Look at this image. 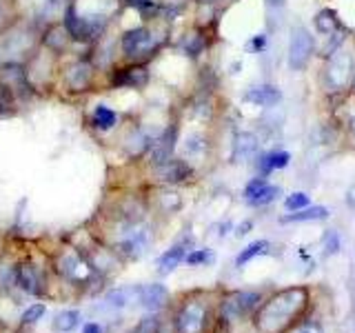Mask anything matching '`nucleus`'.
Here are the masks:
<instances>
[{
    "label": "nucleus",
    "instance_id": "c9c22d12",
    "mask_svg": "<svg viewBox=\"0 0 355 333\" xmlns=\"http://www.w3.org/2000/svg\"><path fill=\"white\" fill-rule=\"evenodd\" d=\"M266 185V180H264V176H260V178H253V180L247 185V189H244V196H247V200H251L255 194L260 191V189Z\"/></svg>",
    "mask_w": 355,
    "mask_h": 333
},
{
    "label": "nucleus",
    "instance_id": "a18cd8bd",
    "mask_svg": "<svg viewBox=\"0 0 355 333\" xmlns=\"http://www.w3.org/2000/svg\"><path fill=\"white\" fill-rule=\"evenodd\" d=\"M200 3H218V0H200Z\"/></svg>",
    "mask_w": 355,
    "mask_h": 333
},
{
    "label": "nucleus",
    "instance_id": "79ce46f5",
    "mask_svg": "<svg viewBox=\"0 0 355 333\" xmlns=\"http://www.w3.org/2000/svg\"><path fill=\"white\" fill-rule=\"evenodd\" d=\"M249 229H251V222H244V225H240V227H238L236 236H244V233H249Z\"/></svg>",
    "mask_w": 355,
    "mask_h": 333
},
{
    "label": "nucleus",
    "instance_id": "0eeeda50",
    "mask_svg": "<svg viewBox=\"0 0 355 333\" xmlns=\"http://www.w3.org/2000/svg\"><path fill=\"white\" fill-rule=\"evenodd\" d=\"M207 327V307L202 302H187L175 318L178 333H202Z\"/></svg>",
    "mask_w": 355,
    "mask_h": 333
},
{
    "label": "nucleus",
    "instance_id": "cd10ccee",
    "mask_svg": "<svg viewBox=\"0 0 355 333\" xmlns=\"http://www.w3.org/2000/svg\"><path fill=\"white\" fill-rule=\"evenodd\" d=\"M277 196H280V189L266 182V185L260 189V191H258V194H255V196L249 200V203H251L253 207H266V205H271Z\"/></svg>",
    "mask_w": 355,
    "mask_h": 333
},
{
    "label": "nucleus",
    "instance_id": "dca6fc26",
    "mask_svg": "<svg viewBox=\"0 0 355 333\" xmlns=\"http://www.w3.org/2000/svg\"><path fill=\"white\" fill-rule=\"evenodd\" d=\"M166 298H169V291L164 284H147L140 291V305L147 311H158L164 307Z\"/></svg>",
    "mask_w": 355,
    "mask_h": 333
},
{
    "label": "nucleus",
    "instance_id": "4468645a",
    "mask_svg": "<svg viewBox=\"0 0 355 333\" xmlns=\"http://www.w3.org/2000/svg\"><path fill=\"white\" fill-rule=\"evenodd\" d=\"M173 149H175V127H169L158 140L151 142V162L158 166L166 160H171Z\"/></svg>",
    "mask_w": 355,
    "mask_h": 333
},
{
    "label": "nucleus",
    "instance_id": "9d476101",
    "mask_svg": "<svg viewBox=\"0 0 355 333\" xmlns=\"http://www.w3.org/2000/svg\"><path fill=\"white\" fill-rule=\"evenodd\" d=\"M0 83H5L11 92H14L16 98H22V96H29L31 94V87L25 78V69H22L20 65H3L0 67Z\"/></svg>",
    "mask_w": 355,
    "mask_h": 333
},
{
    "label": "nucleus",
    "instance_id": "b1692460",
    "mask_svg": "<svg viewBox=\"0 0 355 333\" xmlns=\"http://www.w3.org/2000/svg\"><path fill=\"white\" fill-rule=\"evenodd\" d=\"M269 247H271V244L266 242V240H255V242H251L249 247H244V249L238 253L236 266H244V264H249L253 258H258V255L269 253Z\"/></svg>",
    "mask_w": 355,
    "mask_h": 333
},
{
    "label": "nucleus",
    "instance_id": "e433bc0d",
    "mask_svg": "<svg viewBox=\"0 0 355 333\" xmlns=\"http://www.w3.org/2000/svg\"><path fill=\"white\" fill-rule=\"evenodd\" d=\"M338 233L336 231H331V233H327V253H336L338 251Z\"/></svg>",
    "mask_w": 355,
    "mask_h": 333
},
{
    "label": "nucleus",
    "instance_id": "6ab92c4d",
    "mask_svg": "<svg viewBox=\"0 0 355 333\" xmlns=\"http://www.w3.org/2000/svg\"><path fill=\"white\" fill-rule=\"evenodd\" d=\"M258 151V138L251 131H242L236 136V142H233V160H249L251 155Z\"/></svg>",
    "mask_w": 355,
    "mask_h": 333
},
{
    "label": "nucleus",
    "instance_id": "473e14b6",
    "mask_svg": "<svg viewBox=\"0 0 355 333\" xmlns=\"http://www.w3.org/2000/svg\"><path fill=\"white\" fill-rule=\"evenodd\" d=\"M184 49H187V53L189 56H198L200 51L205 49V40L198 36V33H191L187 40H184Z\"/></svg>",
    "mask_w": 355,
    "mask_h": 333
},
{
    "label": "nucleus",
    "instance_id": "f704fd0d",
    "mask_svg": "<svg viewBox=\"0 0 355 333\" xmlns=\"http://www.w3.org/2000/svg\"><path fill=\"white\" fill-rule=\"evenodd\" d=\"M184 149H187V153H202V151H205V140L200 138V136H191V138H187Z\"/></svg>",
    "mask_w": 355,
    "mask_h": 333
},
{
    "label": "nucleus",
    "instance_id": "a211bd4d",
    "mask_svg": "<svg viewBox=\"0 0 355 333\" xmlns=\"http://www.w3.org/2000/svg\"><path fill=\"white\" fill-rule=\"evenodd\" d=\"M64 83L71 92H85L89 83H92V67L87 62H78L76 67H71V69L67 71Z\"/></svg>",
    "mask_w": 355,
    "mask_h": 333
},
{
    "label": "nucleus",
    "instance_id": "2eb2a0df",
    "mask_svg": "<svg viewBox=\"0 0 355 333\" xmlns=\"http://www.w3.org/2000/svg\"><path fill=\"white\" fill-rule=\"evenodd\" d=\"M140 287H118L107 293V305L111 309H125L133 302H140Z\"/></svg>",
    "mask_w": 355,
    "mask_h": 333
},
{
    "label": "nucleus",
    "instance_id": "37998d69",
    "mask_svg": "<svg viewBox=\"0 0 355 333\" xmlns=\"http://www.w3.org/2000/svg\"><path fill=\"white\" fill-rule=\"evenodd\" d=\"M269 3H273V5H282L284 0H269Z\"/></svg>",
    "mask_w": 355,
    "mask_h": 333
},
{
    "label": "nucleus",
    "instance_id": "72a5a7b5",
    "mask_svg": "<svg viewBox=\"0 0 355 333\" xmlns=\"http://www.w3.org/2000/svg\"><path fill=\"white\" fill-rule=\"evenodd\" d=\"M158 318L155 316H149V318H144L140 325H138V329H136V333H155L158 331Z\"/></svg>",
    "mask_w": 355,
    "mask_h": 333
},
{
    "label": "nucleus",
    "instance_id": "f03ea898",
    "mask_svg": "<svg viewBox=\"0 0 355 333\" xmlns=\"http://www.w3.org/2000/svg\"><path fill=\"white\" fill-rule=\"evenodd\" d=\"M264 296L260 291H236L227 296L222 300V307H220V314H222V320L227 322H238L247 316H253L258 307L262 305Z\"/></svg>",
    "mask_w": 355,
    "mask_h": 333
},
{
    "label": "nucleus",
    "instance_id": "ea45409f",
    "mask_svg": "<svg viewBox=\"0 0 355 333\" xmlns=\"http://www.w3.org/2000/svg\"><path fill=\"white\" fill-rule=\"evenodd\" d=\"M251 44H253V49H255V51H262V49H264V44H266V38H264V36H255Z\"/></svg>",
    "mask_w": 355,
    "mask_h": 333
},
{
    "label": "nucleus",
    "instance_id": "c756f323",
    "mask_svg": "<svg viewBox=\"0 0 355 333\" xmlns=\"http://www.w3.org/2000/svg\"><path fill=\"white\" fill-rule=\"evenodd\" d=\"M286 333H324V329H322V325L315 320H300L297 325H293Z\"/></svg>",
    "mask_w": 355,
    "mask_h": 333
},
{
    "label": "nucleus",
    "instance_id": "7c9ffc66",
    "mask_svg": "<svg viewBox=\"0 0 355 333\" xmlns=\"http://www.w3.org/2000/svg\"><path fill=\"white\" fill-rule=\"evenodd\" d=\"M44 311H47V307H44L42 302H38V305H31L25 314H22V318H20V322L22 325H33V322H38L42 316H44Z\"/></svg>",
    "mask_w": 355,
    "mask_h": 333
},
{
    "label": "nucleus",
    "instance_id": "4c0bfd02",
    "mask_svg": "<svg viewBox=\"0 0 355 333\" xmlns=\"http://www.w3.org/2000/svg\"><path fill=\"white\" fill-rule=\"evenodd\" d=\"M129 5H133V7H138L140 11H147V9H155L153 7V0H127Z\"/></svg>",
    "mask_w": 355,
    "mask_h": 333
},
{
    "label": "nucleus",
    "instance_id": "09e8293b",
    "mask_svg": "<svg viewBox=\"0 0 355 333\" xmlns=\"http://www.w3.org/2000/svg\"><path fill=\"white\" fill-rule=\"evenodd\" d=\"M0 14H3V11H0Z\"/></svg>",
    "mask_w": 355,
    "mask_h": 333
},
{
    "label": "nucleus",
    "instance_id": "2f4dec72",
    "mask_svg": "<svg viewBox=\"0 0 355 333\" xmlns=\"http://www.w3.org/2000/svg\"><path fill=\"white\" fill-rule=\"evenodd\" d=\"M211 260V251L209 249H196L191 253H187L184 262L191 264V266H198V264H207Z\"/></svg>",
    "mask_w": 355,
    "mask_h": 333
},
{
    "label": "nucleus",
    "instance_id": "c03bdc74",
    "mask_svg": "<svg viewBox=\"0 0 355 333\" xmlns=\"http://www.w3.org/2000/svg\"><path fill=\"white\" fill-rule=\"evenodd\" d=\"M351 129L355 131V116H353V120H351Z\"/></svg>",
    "mask_w": 355,
    "mask_h": 333
},
{
    "label": "nucleus",
    "instance_id": "a19ab883",
    "mask_svg": "<svg viewBox=\"0 0 355 333\" xmlns=\"http://www.w3.org/2000/svg\"><path fill=\"white\" fill-rule=\"evenodd\" d=\"M347 203H349L351 207H355V185L347 191Z\"/></svg>",
    "mask_w": 355,
    "mask_h": 333
},
{
    "label": "nucleus",
    "instance_id": "1a4fd4ad",
    "mask_svg": "<svg viewBox=\"0 0 355 333\" xmlns=\"http://www.w3.org/2000/svg\"><path fill=\"white\" fill-rule=\"evenodd\" d=\"M151 242V236H149V229L144 227H133L131 231H127V236L120 240L118 249L127 255V258H140V255L147 251Z\"/></svg>",
    "mask_w": 355,
    "mask_h": 333
},
{
    "label": "nucleus",
    "instance_id": "f257e3e1",
    "mask_svg": "<svg viewBox=\"0 0 355 333\" xmlns=\"http://www.w3.org/2000/svg\"><path fill=\"white\" fill-rule=\"evenodd\" d=\"M311 307V291L306 287H288L262 300L253 314L255 329L260 333H286L300 320H304Z\"/></svg>",
    "mask_w": 355,
    "mask_h": 333
},
{
    "label": "nucleus",
    "instance_id": "412c9836",
    "mask_svg": "<svg viewBox=\"0 0 355 333\" xmlns=\"http://www.w3.org/2000/svg\"><path fill=\"white\" fill-rule=\"evenodd\" d=\"M184 258H187V249L182 247V244H175V247H171L169 251H164V253L160 255V260H158V271H160L162 275L171 273Z\"/></svg>",
    "mask_w": 355,
    "mask_h": 333
},
{
    "label": "nucleus",
    "instance_id": "c85d7f7f",
    "mask_svg": "<svg viewBox=\"0 0 355 333\" xmlns=\"http://www.w3.org/2000/svg\"><path fill=\"white\" fill-rule=\"evenodd\" d=\"M304 207H309V196L304 191H295L284 200V209L288 211V214H291V211L304 209Z\"/></svg>",
    "mask_w": 355,
    "mask_h": 333
},
{
    "label": "nucleus",
    "instance_id": "aec40b11",
    "mask_svg": "<svg viewBox=\"0 0 355 333\" xmlns=\"http://www.w3.org/2000/svg\"><path fill=\"white\" fill-rule=\"evenodd\" d=\"M329 218V209L327 207H304L300 211H291L288 216L282 218V222H318Z\"/></svg>",
    "mask_w": 355,
    "mask_h": 333
},
{
    "label": "nucleus",
    "instance_id": "f8f14e48",
    "mask_svg": "<svg viewBox=\"0 0 355 333\" xmlns=\"http://www.w3.org/2000/svg\"><path fill=\"white\" fill-rule=\"evenodd\" d=\"M155 173H158V178H160L162 182H171V185H175V182H184L187 178H191L193 169H191V166H189L184 160H175V158H171V160H166V162H162V164L155 166Z\"/></svg>",
    "mask_w": 355,
    "mask_h": 333
},
{
    "label": "nucleus",
    "instance_id": "58836bf2",
    "mask_svg": "<svg viewBox=\"0 0 355 333\" xmlns=\"http://www.w3.org/2000/svg\"><path fill=\"white\" fill-rule=\"evenodd\" d=\"M83 333H103V327H100L98 322H89V325H85Z\"/></svg>",
    "mask_w": 355,
    "mask_h": 333
},
{
    "label": "nucleus",
    "instance_id": "423d86ee",
    "mask_svg": "<svg viewBox=\"0 0 355 333\" xmlns=\"http://www.w3.org/2000/svg\"><path fill=\"white\" fill-rule=\"evenodd\" d=\"M313 53V38L304 27H293L291 42H288V67L295 71L304 69Z\"/></svg>",
    "mask_w": 355,
    "mask_h": 333
},
{
    "label": "nucleus",
    "instance_id": "39448f33",
    "mask_svg": "<svg viewBox=\"0 0 355 333\" xmlns=\"http://www.w3.org/2000/svg\"><path fill=\"white\" fill-rule=\"evenodd\" d=\"M355 69H353V60H351V53L349 51H336L333 53V58L329 60V67H327V85L331 92H344V89H349V83L353 78Z\"/></svg>",
    "mask_w": 355,
    "mask_h": 333
},
{
    "label": "nucleus",
    "instance_id": "bb28decb",
    "mask_svg": "<svg viewBox=\"0 0 355 333\" xmlns=\"http://www.w3.org/2000/svg\"><path fill=\"white\" fill-rule=\"evenodd\" d=\"M69 31H64V29H58V27H51L47 31V36H44V44L47 47H51L53 51H64L67 49V44H69Z\"/></svg>",
    "mask_w": 355,
    "mask_h": 333
},
{
    "label": "nucleus",
    "instance_id": "ddd939ff",
    "mask_svg": "<svg viewBox=\"0 0 355 333\" xmlns=\"http://www.w3.org/2000/svg\"><path fill=\"white\" fill-rule=\"evenodd\" d=\"M244 100L258 107H273L282 100V92L273 85H255L244 94Z\"/></svg>",
    "mask_w": 355,
    "mask_h": 333
},
{
    "label": "nucleus",
    "instance_id": "20e7f679",
    "mask_svg": "<svg viewBox=\"0 0 355 333\" xmlns=\"http://www.w3.org/2000/svg\"><path fill=\"white\" fill-rule=\"evenodd\" d=\"M105 18L103 16H78L76 9L69 7L67 9V18H64V27L69 31V36L73 40H94L100 33L105 31Z\"/></svg>",
    "mask_w": 355,
    "mask_h": 333
},
{
    "label": "nucleus",
    "instance_id": "49530a36",
    "mask_svg": "<svg viewBox=\"0 0 355 333\" xmlns=\"http://www.w3.org/2000/svg\"><path fill=\"white\" fill-rule=\"evenodd\" d=\"M353 89H355V74H353Z\"/></svg>",
    "mask_w": 355,
    "mask_h": 333
},
{
    "label": "nucleus",
    "instance_id": "6e6552de",
    "mask_svg": "<svg viewBox=\"0 0 355 333\" xmlns=\"http://www.w3.org/2000/svg\"><path fill=\"white\" fill-rule=\"evenodd\" d=\"M58 269L71 282H89L92 280V266H89L78 253H64L58 260Z\"/></svg>",
    "mask_w": 355,
    "mask_h": 333
},
{
    "label": "nucleus",
    "instance_id": "9b49d317",
    "mask_svg": "<svg viewBox=\"0 0 355 333\" xmlns=\"http://www.w3.org/2000/svg\"><path fill=\"white\" fill-rule=\"evenodd\" d=\"M111 83L116 87H133V89H140L149 83V71L147 67L142 65H129V67H120L116 69L114 78H111Z\"/></svg>",
    "mask_w": 355,
    "mask_h": 333
},
{
    "label": "nucleus",
    "instance_id": "a878e982",
    "mask_svg": "<svg viewBox=\"0 0 355 333\" xmlns=\"http://www.w3.org/2000/svg\"><path fill=\"white\" fill-rule=\"evenodd\" d=\"M94 127L100 129V131H109V129H114L116 127V122H118V116H116V111H111L109 107H103L100 105L96 111H94Z\"/></svg>",
    "mask_w": 355,
    "mask_h": 333
},
{
    "label": "nucleus",
    "instance_id": "f3484780",
    "mask_svg": "<svg viewBox=\"0 0 355 333\" xmlns=\"http://www.w3.org/2000/svg\"><path fill=\"white\" fill-rule=\"evenodd\" d=\"M22 291L29 293V296H38L40 293V278L38 271L33 269L31 264H18L16 266V282Z\"/></svg>",
    "mask_w": 355,
    "mask_h": 333
},
{
    "label": "nucleus",
    "instance_id": "7ed1b4c3",
    "mask_svg": "<svg viewBox=\"0 0 355 333\" xmlns=\"http://www.w3.org/2000/svg\"><path fill=\"white\" fill-rule=\"evenodd\" d=\"M158 49V40L147 27H136L129 29L122 36V53L131 60H144L153 56V51Z\"/></svg>",
    "mask_w": 355,
    "mask_h": 333
},
{
    "label": "nucleus",
    "instance_id": "de8ad7c7",
    "mask_svg": "<svg viewBox=\"0 0 355 333\" xmlns=\"http://www.w3.org/2000/svg\"><path fill=\"white\" fill-rule=\"evenodd\" d=\"M51 3H55V0H51Z\"/></svg>",
    "mask_w": 355,
    "mask_h": 333
},
{
    "label": "nucleus",
    "instance_id": "4be33fe9",
    "mask_svg": "<svg viewBox=\"0 0 355 333\" xmlns=\"http://www.w3.org/2000/svg\"><path fill=\"white\" fill-rule=\"evenodd\" d=\"M288 160H291L288 151H271V153L262 155L258 166H260L262 176H266V173H271L275 169H284V166L288 164Z\"/></svg>",
    "mask_w": 355,
    "mask_h": 333
},
{
    "label": "nucleus",
    "instance_id": "5701e85b",
    "mask_svg": "<svg viewBox=\"0 0 355 333\" xmlns=\"http://www.w3.org/2000/svg\"><path fill=\"white\" fill-rule=\"evenodd\" d=\"M315 29L324 36H331L340 29V18L333 9H322L320 14L315 16Z\"/></svg>",
    "mask_w": 355,
    "mask_h": 333
},
{
    "label": "nucleus",
    "instance_id": "393cba45",
    "mask_svg": "<svg viewBox=\"0 0 355 333\" xmlns=\"http://www.w3.org/2000/svg\"><path fill=\"white\" fill-rule=\"evenodd\" d=\"M78 322H80V314L73 309H67V311H60L58 316L53 320V329L58 333H69L78 327Z\"/></svg>",
    "mask_w": 355,
    "mask_h": 333
}]
</instances>
